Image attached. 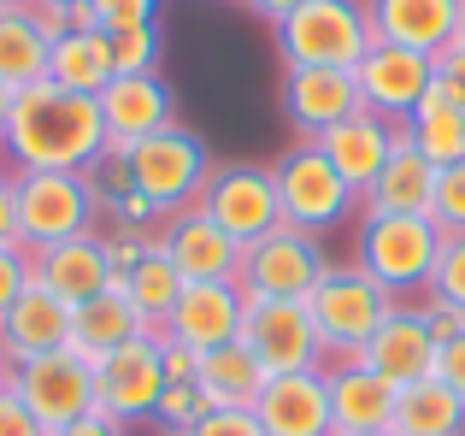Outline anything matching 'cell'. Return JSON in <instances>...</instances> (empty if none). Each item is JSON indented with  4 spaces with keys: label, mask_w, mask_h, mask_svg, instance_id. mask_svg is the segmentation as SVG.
I'll return each instance as SVG.
<instances>
[{
    "label": "cell",
    "mask_w": 465,
    "mask_h": 436,
    "mask_svg": "<svg viewBox=\"0 0 465 436\" xmlns=\"http://www.w3.org/2000/svg\"><path fill=\"white\" fill-rule=\"evenodd\" d=\"M6 148L12 172H94L106 154V124L94 94H71L59 83H30L12 94L6 118Z\"/></svg>",
    "instance_id": "1"
},
{
    "label": "cell",
    "mask_w": 465,
    "mask_h": 436,
    "mask_svg": "<svg viewBox=\"0 0 465 436\" xmlns=\"http://www.w3.org/2000/svg\"><path fill=\"white\" fill-rule=\"evenodd\" d=\"M283 71H353L377 42L365 0H307L283 24H272Z\"/></svg>",
    "instance_id": "2"
},
{
    "label": "cell",
    "mask_w": 465,
    "mask_h": 436,
    "mask_svg": "<svg viewBox=\"0 0 465 436\" xmlns=\"http://www.w3.org/2000/svg\"><path fill=\"white\" fill-rule=\"evenodd\" d=\"M18 189V242L30 253L101 230V189L89 172H12Z\"/></svg>",
    "instance_id": "3"
},
{
    "label": "cell",
    "mask_w": 465,
    "mask_h": 436,
    "mask_svg": "<svg viewBox=\"0 0 465 436\" xmlns=\"http://www.w3.org/2000/svg\"><path fill=\"white\" fill-rule=\"evenodd\" d=\"M401 307L395 289H383L365 265H330L324 283L307 295V312L318 324V342H324V360H353L377 331L383 319Z\"/></svg>",
    "instance_id": "4"
},
{
    "label": "cell",
    "mask_w": 465,
    "mask_h": 436,
    "mask_svg": "<svg viewBox=\"0 0 465 436\" xmlns=\"http://www.w3.org/2000/svg\"><path fill=\"white\" fill-rule=\"evenodd\" d=\"M442 230L430 218H407V213H365L360 224V260L365 272L377 277L383 289H395L401 301L407 295H424L430 289V272L442 260Z\"/></svg>",
    "instance_id": "5"
},
{
    "label": "cell",
    "mask_w": 465,
    "mask_h": 436,
    "mask_svg": "<svg viewBox=\"0 0 465 436\" xmlns=\"http://www.w3.org/2000/svg\"><path fill=\"white\" fill-rule=\"evenodd\" d=\"M124 160H130V183H136V195H148L165 218L183 213V207H194L201 189H206V177H213V148H206L189 124H165L159 136L136 142Z\"/></svg>",
    "instance_id": "6"
},
{
    "label": "cell",
    "mask_w": 465,
    "mask_h": 436,
    "mask_svg": "<svg viewBox=\"0 0 465 436\" xmlns=\"http://www.w3.org/2000/svg\"><path fill=\"white\" fill-rule=\"evenodd\" d=\"M272 177H277V201H283V224L301 230V236H324L360 207V195L318 154V142H295L283 160H272Z\"/></svg>",
    "instance_id": "7"
},
{
    "label": "cell",
    "mask_w": 465,
    "mask_h": 436,
    "mask_svg": "<svg viewBox=\"0 0 465 436\" xmlns=\"http://www.w3.org/2000/svg\"><path fill=\"white\" fill-rule=\"evenodd\" d=\"M194 207L213 218L230 242H242V248L265 242L277 224H283V201H277L272 165H248V160L213 165V177H206V189H201V201H194Z\"/></svg>",
    "instance_id": "8"
},
{
    "label": "cell",
    "mask_w": 465,
    "mask_h": 436,
    "mask_svg": "<svg viewBox=\"0 0 465 436\" xmlns=\"http://www.w3.org/2000/svg\"><path fill=\"white\" fill-rule=\"evenodd\" d=\"M12 390H18V401L35 413V425L47 436H59L65 425H77V419L94 413V360H83L77 348L24 360V366H12Z\"/></svg>",
    "instance_id": "9"
},
{
    "label": "cell",
    "mask_w": 465,
    "mask_h": 436,
    "mask_svg": "<svg viewBox=\"0 0 465 436\" xmlns=\"http://www.w3.org/2000/svg\"><path fill=\"white\" fill-rule=\"evenodd\" d=\"M330 260L318 248V236H301V230L277 224L265 242L242 248V295L248 301H307L318 283H324Z\"/></svg>",
    "instance_id": "10"
},
{
    "label": "cell",
    "mask_w": 465,
    "mask_h": 436,
    "mask_svg": "<svg viewBox=\"0 0 465 436\" xmlns=\"http://www.w3.org/2000/svg\"><path fill=\"white\" fill-rule=\"evenodd\" d=\"M159 395H165V366H159V336H136V342L113 348L94 366V407L118 425H142L153 419Z\"/></svg>",
    "instance_id": "11"
},
{
    "label": "cell",
    "mask_w": 465,
    "mask_h": 436,
    "mask_svg": "<svg viewBox=\"0 0 465 436\" xmlns=\"http://www.w3.org/2000/svg\"><path fill=\"white\" fill-rule=\"evenodd\" d=\"M242 342L260 354V366L272 372V378L324 366V342H318V324H312L307 301H248Z\"/></svg>",
    "instance_id": "12"
},
{
    "label": "cell",
    "mask_w": 465,
    "mask_h": 436,
    "mask_svg": "<svg viewBox=\"0 0 465 436\" xmlns=\"http://www.w3.org/2000/svg\"><path fill=\"white\" fill-rule=\"evenodd\" d=\"M353 83H360L365 113L389 118V124H407V118L419 113V101L430 94V83H436V59L430 54H412V47L371 42V47H365V59L353 65Z\"/></svg>",
    "instance_id": "13"
},
{
    "label": "cell",
    "mask_w": 465,
    "mask_h": 436,
    "mask_svg": "<svg viewBox=\"0 0 465 436\" xmlns=\"http://www.w3.org/2000/svg\"><path fill=\"white\" fill-rule=\"evenodd\" d=\"M94 101H101V124H106V148H113V154H130L136 142H148L165 124H177V94L165 89L159 71L113 77Z\"/></svg>",
    "instance_id": "14"
},
{
    "label": "cell",
    "mask_w": 465,
    "mask_h": 436,
    "mask_svg": "<svg viewBox=\"0 0 465 436\" xmlns=\"http://www.w3.org/2000/svg\"><path fill=\"white\" fill-rule=\"evenodd\" d=\"M436 354H442V342L430 336L419 301H401V307L383 319V331H377L353 360H360V366H371L377 378H389L395 390H407V383L436 378Z\"/></svg>",
    "instance_id": "15"
},
{
    "label": "cell",
    "mask_w": 465,
    "mask_h": 436,
    "mask_svg": "<svg viewBox=\"0 0 465 436\" xmlns=\"http://www.w3.org/2000/svg\"><path fill=\"white\" fill-rule=\"evenodd\" d=\"M159 248L183 272V283H236L242 277V242H230L201 207H183L159 224Z\"/></svg>",
    "instance_id": "16"
},
{
    "label": "cell",
    "mask_w": 465,
    "mask_h": 436,
    "mask_svg": "<svg viewBox=\"0 0 465 436\" xmlns=\"http://www.w3.org/2000/svg\"><path fill=\"white\" fill-rule=\"evenodd\" d=\"M242 319H248V295L242 283H189L177 312L165 319V336L194 354H213L224 342H242Z\"/></svg>",
    "instance_id": "17"
},
{
    "label": "cell",
    "mask_w": 465,
    "mask_h": 436,
    "mask_svg": "<svg viewBox=\"0 0 465 436\" xmlns=\"http://www.w3.org/2000/svg\"><path fill=\"white\" fill-rule=\"evenodd\" d=\"M395 148H401V124L365 113V106L353 118H341L336 130H324V136H318V154L336 165L341 183H348L360 201H365V189L383 177V165H389V154H395Z\"/></svg>",
    "instance_id": "18"
},
{
    "label": "cell",
    "mask_w": 465,
    "mask_h": 436,
    "mask_svg": "<svg viewBox=\"0 0 465 436\" xmlns=\"http://www.w3.org/2000/svg\"><path fill=\"white\" fill-rule=\"evenodd\" d=\"M324 383H330V425H336V436H371V431L395 425L401 390L389 378H377L371 366H360V360H330Z\"/></svg>",
    "instance_id": "19"
},
{
    "label": "cell",
    "mask_w": 465,
    "mask_h": 436,
    "mask_svg": "<svg viewBox=\"0 0 465 436\" xmlns=\"http://www.w3.org/2000/svg\"><path fill=\"white\" fill-rule=\"evenodd\" d=\"M253 419H260L265 436H336L330 425V383L324 366L318 372H283L260 390L253 401Z\"/></svg>",
    "instance_id": "20"
},
{
    "label": "cell",
    "mask_w": 465,
    "mask_h": 436,
    "mask_svg": "<svg viewBox=\"0 0 465 436\" xmlns=\"http://www.w3.org/2000/svg\"><path fill=\"white\" fill-rule=\"evenodd\" d=\"M360 83L353 71H283V118L295 124L301 142H318L341 118L360 113Z\"/></svg>",
    "instance_id": "21"
},
{
    "label": "cell",
    "mask_w": 465,
    "mask_h": 436,
    "mask_svg": "<svg viewBox=\"0 0 465 436\" xmlns=\"http://www.w3.org/2000/svg\"><path fill=\"white\" fill-rule=\"evenodd\" d=\"M365 18L377 42L436 59L460 30V0H365Z\"/></svg>",
    "instance_id": "22"
},
{
    "label": "cell",
    "mask_w": 465,
    "mask_h": 436,
    "mask_svg": "<svg viewBox=\"0 0 465 436\" xmlns=\"http://www.w3.org/2000/svg\"><path fill=\"white\" fill-rule=\"evenodd\" d=\"M30 260H35V283H42L47 295H59L65 307H83V301L113 289V260H106L101 230H94V236H71V242H59V248H42V253H30Z\"/></svg>",
    "instance_id": "23"
},
{
    "label": "cell",
    "mask_w": 465,
    "mask_h": 436,
    "mask_svg": "<svg viewBox=\"0 0 465 436\" xmlns=\"http://www.w3.org/2000/svg\"><path fill=\"white\" fill-rule=\"evenodd\" d=\"M59 348H71V307L59 295H47L42 283H30L12 301V312L0 319V354L12 366H24V360L59 354Z\"/></svg>",
    "instance_id": "24"
},
{
    "label": "cell",
    "mask_w": 465,
    "mask_h": 436,
    "mask_svg": "<svg viewBox=\"0 0 465 436\" xmlns=\"http://www.w3.org/2000/svg\"><path fill=\"white\" fill-rule=\"evenodd\" d=\"M136 336H153V331L142 324V312L130 307V295L118 289V277H113V289H106V295L71 307V348H77L83 360H94V366H101L113 348L136 342Z\"/></svg>",
    "instance_id": "25"
},
{
    "label": "cell",
    "mask_w": 465,
    "mask_h": 436,
    "mask_svg": "<svg viewBox=\"0 0 465 436\" xmlns=\"http://www.w3.org/2000/svg\"><path fill=\"white\" fill-rule=\"evenodd\" d=\"M430 201H436V165L401 136V148L389 154L383 177L365 189L360 207L365 213H407V218H430Z\"/></svg>",
    "instance_id": "26"
},
{
    "label": "cell",
    "mask_w": 465,
    "mask_h": 436,
    "mask_svg": "<svg viewBox=\"0 0 465 436\" xmlns=\"http://www.w3.org/2000/svg\"><path fill=\"white\" fill-rule=\"evenodd\" d=\"M194 383H201L206 407H253L260 390L272 383V372L260 366V354L248 342H224L213 354H201V378Z\"/></svg>",
    "instance_id": "27"
},
{
    "label": "cell",
    "mask_w": 465,
    "mask_h": 436,
    "mask_svg": "<svg viewBox=\"0 0 465 436\" xmlns=\"http://www.w3.org/2000/svg\"><path fill=\"white\" fill-rule=\"evenodd\" d=\"M113 42H106V30H65L54 42V54H47V83H59V89L71 94H101L106 83H113Z\"/></svg>",
    "instance_id": "28"
},
{
    "label": "cell",
    "mask_w": 465,
    "mask_h": 436,
    "mask_svg": "<svg viewBox=\"0 0 465 436\" xmlns=\"http://www.w3.org/2000/svg\"><path fill=\"white\" fill-rule=\"evenodd\" d=\"M118 289H124L130 307L142 312V324H148L153 336H165V319L177 312V301H183V289H189V283H183V272L171 265V253L159 248V236H153V248L136 260V272H130V277H118Z\"/></svg>",
    "instance_id": "29"
},
{
    "label": "cell",
    "mask_w": 465,
    "mask_h": 436,
    "mask_svg": "<svg viewBox=\"0 0 465 436\" xmlns=\"http://www.w3.org/2000/svg\"><path fill=\"white\" fill-rule=\"evenodd\" d=\"M47 54H54V42L42 35L35 12L30 6H0V83L12 94L47 77Z\"/></svg>",
    "instance_id": "30"
},
{
    "label": "cell",
    "mask_w": 465,
    "mask_h": 436,
    "mask_svg": "<svg viewBox=\"0 0 465 436\" xmlns=\"http://www.w3.org/2000/svg\"><path fill=\"white\" fill-rule=\"evenodd\" d=\"M395 436H465V401L448 390L442 378L407 383L395 401Z\"/></svg>",
    "instance_id": "31"
},
{
    "label": "cell",
    "mask_w": 465,
    "mask_h": 436,
    "mask_svg": "<svg viewBox=\"0 0 465 436\" xmlns=\"http://www.w3.org/2000/svg\"><path fill=\"white\" fill-rule=\"evenodd\" d=\"M401 136L424 154V160L442 172V165H460L465 160V106H436V101H419V113L401 124Z\"/></svg>",
    "instance_id": "32"
},
{
    "label": "cell",
    "mask_w": 465,
    "mask_h": 436,
    "mask_svg": "<svg viewBox=\"0 0 465 436\" xmlns=\"http://www.w3.org/2000/svg\"><path fill=\"white\" fill-rule=\"evenodd\" d=\"M206 413H213V407H206L201 383H165V395H159V407H153V425L165 436H189Z\"/></svg>",
    "instance_id": "33"
},
{
    "label": "cell",
    "mask_w": 465,
    "mask_h": 436,
    "mask_svg": "<svg viewBox=\"0 0 465 436\" xmlns=\"http://www.w3.org/2000/svg\"><path fill=\"white\" fill-rule=\"evenodd\" d=\"M113 71L136 77V71H159V24H136V30H113Z\"/></svg>",
    "instance_id": "34"
},
{
    "label": "cell",
    "mask_w": 465,
    "mask_h": 436,
    "mask_svg": "<svg viewBox=\"0 0 465 436\" xmlns=\"http://www.w3.org/2000/svg\"><path fill=\"white\" fill-rule=\"evenodd\" d=\"M430 224L442 236H465V160L436 172V201H430Z\"/></svg>",
    "instance_id": "35"
},
{
    "label": "cell",
    "mask_w": 465,
    "mask_h": 436,
    "mask_svg": "<svg viewBox=\"0 0 465 436\" xmlns=\"http://www.w3.org/2000/svg\"><path fill=\"white\" fill-rule=\"evenodd\" d=\"M430 301H448V307L465 312V236H448L442 242V260H436L430 272V289H424Z\"/></svg>",
    "instance_id": "36"
},
{
    "label": "cell",
    "mask_w": 465,
    "mask_h": 436,
    "mask_svg": "<svg viewBox=\"0 0 465 436\" xmlns=\"http://www.w3.org/2000/svg\"><path fill=\"white\" fill-rule=\"evenodd\" d=\"M35 283V260L30 248H0V319L12 312V301Z\"/></svg>",
    "instance_id": "37"
},
{
    "label": "cell",
    "mask_w": 465,
    "mask_h": 436,
    "mask_svg": "<svg viewBox=\"0 0 465 436\" xmlns=\"http://www.w3.org/2000/svg\"><path fill=\"white\" fill-rule=\"evenodd\" d=\"M89 6H94V18H101V30L113 35V30H136V24H153L159 0H89Z\"/></svg>",
    "instance_id": "38"
},
{
    "label": "cell",
    "mask_w": 465,
    "mask_h": 436,
    "mask_svg": "<svg viewBox=\"0 0 465 436\" xmlns=\"http://www.w3.org/2000/svg\"><path fill=\"white\" fill-rule=\"evenodd\" d=\"M189 436H265V431H260V419H253V407H213Z\"/></svg>",
    "instance_id": "39"
},
{
    "label": "cell",
    "mask_w": 465,
    "mask_h": 436,
    "mask_svg": "<svg viewBox=\"0 0 465 436\" xmlns=\"http://www.w3.org/2000/svg\"><path fill=\"white\" fill-rule=\"evenodd\" d=\"M0 436H47L42 425H35V413L18 401V390H12V378L0 383Z\"/></svg>",
    "instance_id": "40"
},
{
    "label": "cell",
    "mask_w": 465,
    "mask_h": 436,
    "mask_svg": "<svg viewBox=\"0 0 465 436\" xmlns=\"http://www.w3.org/2000/svg\"><path fill=\"white\" fill-rule=\"evenodd\" d=\"M159 366H165V383H194L201 378V354L183 342H171V336H159Z\"/></svg>",
    "instance_id": "41"
},
{
    "label": "cell",
    "mask_w": 465,
    "mask_h": 436,
    "mask_svg": "<svg viewBox=\"0 0 465 436\" xmlns=\"http://www.w3.org/2000/svg\"><path fill=\"white\" fill-rule=\"evenodd\" d=\"M419 312H424V324H430L436 342H454V336H465V312H460V307H448V301H430V295H424V301H419Z\"/></svg>",
    "instance_id": "42"
},
{
    "label": "cell",
    "mask_w": 465,
    "mask_h": 436,
    "mask_svg": "<svg viewBox=\"0 0 465 436\" xmlns=\"http://www.w3.org/2000/svg\"><path fill=\"white\" fill-rule=\"evenodd\" d=\"M436 378L448 383V390L465 401V336H454V342H442V354H436Z\"/></svg>",
    "instance_id": "43"
},
{
    "label": "cell",
    "mask_w": 465,
    "mask_h": 436,
    "mask_svg": "<svg viewBox=\"0 0 465 436\" xmlns=\"http://www.w3.org/2000/svg\"><path fill=\"white\" fill-rule=\"evenodd\" d=\"M0 248H24L18 242V189H12V172H0Z\"/></svg>",
    "instance_id": "44"
},
{
    "label": "cell",
    "mask_w": 465,
    "mask_h": 436,
    "mask_svg": "<svg viewBox=\"0 0 465 436\" xmlns=\"http://www.w3.org/2000/svg\"><path fill=\"white\" fill-rule=\"evenodd\" d=\"M59 436H130V431L118 425V419H106L101 407H94L89 419H77V425H65V431H59Z\"/></svg>",
    "instance_id": "45"
},
{
    "label": "cell",
    "mask_w": 465,
    "mask_h": 436,
    "mask_svg": "<svg viewBox=\"0 0 465 436\" xmlns=\"http://www.w3.org/2000/svg\"><path fill=\"white\" fill-rule=\"evenodd\" d=\"M436 71H442V77H454L460 89H465V47H460V42H448L442 54H436Z\"/></svg>",
    "instance_id": "46"
},
{
    "label": "cell",
    "mask_w": 465,
    "mask_h": 436,
    "mask_svg": "<svg viewBox=\"0 0 465 436\" xmlns=\"http://www.w3.org/2000/svg\"><path fill=\"white\" fill-rule=\"evenodd\" d=\"M248 12H260V18H272V24H283L295 6H307V0H242Z\"/></svg>",
    "instance_id": "47"
},
{
    "label": "cell",
    "mask_w": 465,
    "mask_h": 436,
    "mask_svg": "<svg viewBox=\"0 0 465 436\" xmlns=\"http://www.w3.org/2000/svg\"><path fill=\"white\" fill-rule=\"evenodd\" d=\"M6 118H12V89L0 83V136H6Z\"/></svg>",
    "instance_id": "48"
},
{
    "label": "cell",
    "mask_w": 465,
    "mask_h": 436,
    "mask_svg": "<svg viewBox=\"0 0 465 436\" xmlns=\"http://www.w3.org/2000/svg\"><path fill=\"white\" fill-rule=\"evenodd\" d=\"M35 6H54V12H77V6H89V0H35Z\"/></svg>",
    "instance_id": "49"
},
{
    "label": "cell",
    "mask_w": 465,
    "mask_h": 436,
    "mask_svg": "<svg viewBox=\"0 0 465 436\" xmlns=\"http://www.w3.org/2000/svg\"><path fill=\"white\" fill-rule=\"evenodd\" d=\"M454 42L465 47V0H460V30H454Z\"/></svg>",
    "instance_id": "50"
},
{
    "label": "cell",
    "mask_w": 465,
    "mask_h": 436,
    "mask_svg": "<svg viewBox=\"0 0 465 436\" xmlns=\"http://www.w3.org/2000/svg\"><path fill=\"white\" fill-rule=\"evenodd\" d=\"M6 378H12V360H6V354H0V383H6Z\"/></svg>",
    "instance_id": "51"
},
{
    "label": "cell",
    "mask_w": 465,
    "mask_h": 436,
    "mask_svg": "<svg viewBox=\"0 0 465 436\" xmlns=\"http://www.w3.org/2000/svg\"><path fill=\"white\" fill-rule=\"evenodd\" d=\"M0 6H30V0H0Z\"/></svg>",
    "instance_id": "52"
},
{
    "label": "cell",
    "mask_w": 465,
    "mask_h": 436,
    "mask_svg": "<svg viewBox=\"0 0 465 436\" xmlns=\"http://www.w3.org/2000/svg\"><path fill=\"white\" fill-rule=\"evenodd\" d=\"M0 172H6V148H0Z\"/></svg>",
    "instance_id": "53"
},
{
    "label": "cell",
    "mask_w": 465,
    "mask_h": 436,
    "mask_svg": "<svg viewBox=\"0 0 465 436\" xmlns=\"http://www.w3.org/2000/svg\"><path fill=\"white\" fill-rule=\"evenodd\" d=\"M371 436H395V431H371Z\"/></svg>",
    "instance_id": "54"
}]
</instances>
